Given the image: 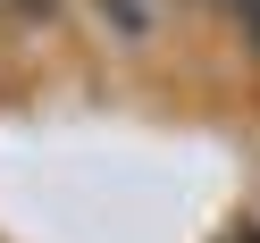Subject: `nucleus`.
<instances>
[{
	"label": "nucleus",
	"instance_id": "obj_2",
	"mask_svg": "<svg viewBox=\"0 0 260 243\" xmlns=\"http://www.w3.org/2000/svg\"><path fill=\"white\" fill-rule=\"evenodd\" d=\"M226 17H235V34H243V51L260 59V0H235V9H226Z\"/></svg>",
	"mask_w": 260,
	"mask_h": 243
},
{
	"label": "nucleus",
	"instance_id": "obj_1",
	"mask_svg": "<svg viewBox=\"0 0 260 243\" xmlns=\"http://www.w3.org/2000/svg\"><path fill=\"white\" fill-rule=\"evenodd\" d=\"M92 9V25H101L118 51H151L159 34H168V17H176V0H84Z\"/></svg>",
	"mask_w": 260,
	"mask_h": 243
},
{
	"label": "nucleus",
	"instance_id": "obj_3",
	"mask_svg": "<svg viewBox=\"0 0 260 243\" xmlns=\"http://www.w3.org/2000/svg\"><path fill=\"white\" fill-rule=\"evenodd\" d=\"M202 9H235V0H202Z\"/></svg>",
	"mask_w": 260,
	"mask_h": 243
}]
</instances>
